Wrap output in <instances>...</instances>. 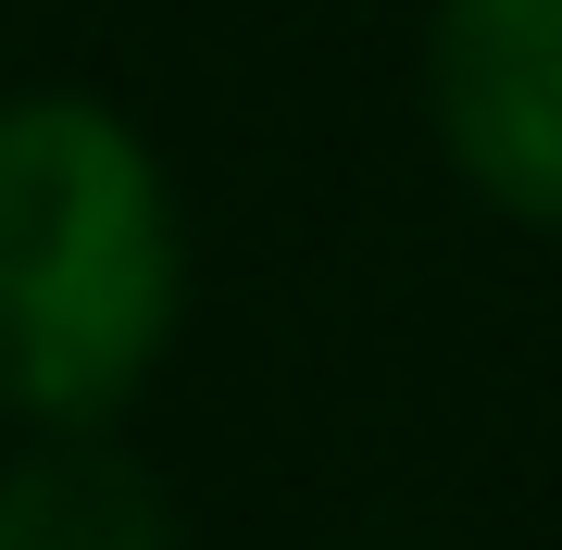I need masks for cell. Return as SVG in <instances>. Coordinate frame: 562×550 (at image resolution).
<instances>
[{
  "label": "cell",
  "mask_w": 562,
  "mask_h": 550,
  "mask_svg": "<svg viewBox=\"0 0 562 550\" xmlns=\"http://www.w3.org/2000/svg\"><path fill=\"white\" fill-rule=\"evenodd\" d=\"M188 326V213L162 150L88 88H0V413L88 438Z\"/></svg>",
  "instance_id": "6da1fadb"
},
{
  "label": "cell",
  "mask_w": 562,
  "mask_h": 550,
  "mask_svg": "<svg viewBox=\"0 0 562 550\" xmlns=\"http://www.w3.org/2000/svg\"><path fill=\"white\" fill-rule=\"evenodd\" d=\"M425 113H438L450 176L487 213L562 238V0H438Z\"/></svg>",
  "instance_id": "7a4b0ae2"
},
{
  "label": "cell",
  "mask_w": 562,
  "mask_h": 550,
  "mask_svg": "<svg viewBox=\"0 0 562 550\" xmlns=\"http://www.w3.org/2000/svg\"><path fill=\"white\" fill-rule=\"evenodd\" d=\"M0 550H188V538L150 463L113 450V426H88V438H25L0 463Z\"/></svg>",
  "instance_id": "3957f363"
}]
</instances>
